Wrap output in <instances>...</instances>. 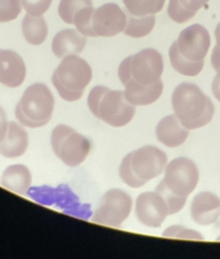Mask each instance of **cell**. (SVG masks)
<instances>
[{
    "mask_svg": "<svg viewBox=\"0 0 220 259\" xmlns=\"http://www.w3.org/2000/svg\"><path fill=\"white\" fill-rule=\"evenodd\" d=\"M174 114L189 130L199 128L209 123L214 115L211 99L195 84L180 83L171 96Z\"/></svg>",
    "mask_w": 220,
    "mask_h": 259,
    "instance_id": "cell-1",
    "label": "cell"
},
{
    "mask_svg": "<svg viewBox=\"0 0 220 259\" xmlns=\"http://www.w3.org/2000/svg\"><path fill=\"white\" fill-rule=\"evenodd\" d=\"M91 79L90 65L77 55H69L55 69L52 83L62 99L72 102L82 97Z\"/></svg>",
    "mask_w": 220,
    "mask_h": 259,
    "instance_id": "cell-2",
    "label": "cell"
},
{
    "mask_svg": "<svg viewBox=\"0 0 220 259\" xmlns=\"http://www.w3.org/2000/svg\"><path fill=\"white\" fill-rule=\"evenodd\" d=\"M55 106L54 96L44 83L28 86L15 107V116L20 124L38 128L46 125L53 114Z\"/></svg>",
    "mask_w": 220,
    "mask_h": 259,
    "instance_id": "cell-3",
    "label": "cell"
},
{
    "mask_svg": "<svg viewBox=\"0 0 220 259\" xmlns=\"http://www.w3.org/2000/svg\"><path fill=\"white\" fill-rule=\"evenodd\" d=\"M51 145L55 155L69 167L83 163L91 148L86 137L65 124H59L53 130Z\"/></svg>",
    "mask_w": 220,
    "mask_h": 259,
    "instance_id": "cell-4",
    "label": "cell"
},
{
    "mask_svg": "<svg viewBox=\"0 0 220 259\" xmlns=\"http://www.w3.org/2000/svg\"><path fill=\"white\" fill-rule=\"evenodd\" d=\"M132 205L133 201L129 193L119 188L109 189L102 195L91 221L103 226L120 227L128 219Z\"/></svg>",
    "mask_w": 220,
    "mask_h": 259,
    "instance_id": "cell-5",
    "label": "cell"
},
{
    "mask_svg": "<svg viewBox=\"0 0 220 259\" xmlns=\"http://www.w3.org/2000/svg\"><path fill=\"white\" fill-rule=\"evenodd\" d=\"M162 181L175 195L188 198L199 181L198 167L189 158H175L167 163Z\"/></svg>",
    "mask_w": 220,
    "mask_h": 259,
    "instance_id": "cell-6",
    "label": "cell"
},
{
    "mask_svg": "<svg viewBox=\"0 0 220 259\" xmlns=\"http://www.w3.org/2000/svg\"><path fill=\"white\" fill-rule=\"evenodd\" d=\"M135 112V105L127 100L124 91L107 89L100 100L96 117L112 126L121 127L133 119Z\"/></svg>",
    "mask_w": 220,
    "mask_h": 259,
    "instance_id": "cell-7",
    "label": "cell"
},
{
    "mask_svg": "<svg viewBox=\"0 0 220 259\" xmlns=\"http://www.w3.org/2000/svg\"><path fill=\"white\" fill-rule=\"evenodd\" d=\"M129 154L135 175L145 183L163 173L167 165L166 154L154 146H143Z\"/></svg>",
    "mask_w": 220,
    "mask_h": 259,
    "instance_id": "cell-8",
    "label": "cell"
},
{
    "mask_svg": "<svg viewBox=\"0 0 220 259\" xmlns=\"http://www.w3.org/2000/svg\"><path fill=\"white\" fill-rule=\"evenodd\" d=\"M130 57L131 77L142 84H153L163 73V59L155 49H143Z\"/></svg>",
    "mask_w": 220,
    "mask_h": 259,
    "instance_id": "cell-9",
    "label": "cell"
},
{
    "mask_svg": "<svg viewBox=\"0 0 220 259\" xmlns=\"http://www.w3.org/2000/svg\"><path fill=\"white\" fill-rule=\"evenodd\" d=\"M127 22L125 10L116 3H105L94 9L91 27L95 36L111 37L124 31Z\"/></svg>",
    "mask_w": 220,
    "mask_h": 259,
    "instance_id": "cell-10",
    "label": "cell"
},
{
    "mask_svg": "<svg viewBox=\"0 0 220 259\" xmlns=\"http://www.w3.org/2000/svg\"><path fill=\"white\" fill-rule=\"evenodd\" d=\"M178 52L190 61H203L210 48L208 30L201 24H192L182 29L175 40Z\"/></svg>",
    "mask_w": 220,
    "mask_h": 259,
    "instance_id": "cell-11",
    "label": "cell"
},
{
    "mask_svg": "<svg viewBox=\"0 0 220 259\" xmlns=\"http://www.w3.org/2000/svg\"><path fill=\"white\" fill-rule=\"evenodd\" d=\"M135 212L138 221L150 228H159L169 214L166 201L156 191L139 194L136 198Z\"/></svg>",
    "mask_w": 220,
    "mask_h": 259,
    "instance_id": "cell-12",
    "label": "cell"
},
{
    "mask_svg": "<svg viewBox=\"0 0 220 259\" xmlns=\"http://www.w3.org/2000/svg\"><path fill=\"white\" fill-rule=\"evenodd\" d=\"M26 76L23 59L12 50L0 49V83L9 88L19 87Z\"/></svg>",
    "mask_w": 220,
    "mask_h": 259,
    "instance_id": "cell-13",
    "label": "cell"
},
{
    "mask_svg": "<svg viewBox=\"0 0 220 259\" xmlns=\"http://www.w3.org/2000/svg\"><path fill=\"white\" fill-rule=\"evenodd\" d=\"M191 214L194 222L201 226L216 223L220 217V198L209 191L198 193L193 198Z\"/></svg>",
    "mask_w": 220,
    "mask_h": 259,
    "instance_id": "cell-14",
    "label": "cell"
},
{
    "mask_svg": "<svg viewBox=\"0 0 220 259\" xmlns=\"http://www.w3.org/2000/svg\"><path fill=\"white\" fill-rule=\"evenodd\" d=\"M124 86V93L127 100L135 106L152 104L159 99L163 91V83L161 80L153 84H142L131 77Z\"/></svg>",
    "mask_w": 220,
    "mask_h": 259,
    "instance_id": "cell-15",
    "label": "cell"
},
{
    "mask_svg": "<svg viewBox=\"0 0 220 259\" xmlns=\"http://www.w3.org/2000/svg\"><path fill=\"white\" fill-rule=\"evenodd\" d=\"M157 140L166 147L175 148L182 145L189 137L187 128L175 114L163 117L155 130Z\"/></svg>",
    "mask_w": 220,
    "mask_h": 259,
    "instance_id": "cell-16",
    "label": "cell"
},
{
    "mask_svg": "<svg viewBox=\"0 0 220 259\" xmlns=\"http://www.w3.org/2000/svg\"><path fill=\"white\" fill-rule=\"evenodd\" d=\"M86 40V36L77 29L66 28L55 34L52 51L58 59H63L69 55H78L84 50Z\"/></svg>",
    "mask_w": 220,
    "mask_h": 259,
    "instance_id": "cell-17",
    "label": "cell"
},
{
    "mask_svg": "<svg viewBox=\"0 0 220 259\" xmlns=\"http://www.w3.org/2000/svg\"><path fill=\"white\" fill-rule=\"evenodd\" d=\"M27 147L26 131L15 121H9L6 136L0 142V154L5 158L21 157L26 152Z\"/></svg>",
    "mask_w": 220,
    "mask_h": 259,
    "instance_id": "cell-18",
    "label": "cell"
},
{
    "mask_svg": "<svg viewBox=\"0 0 220 259\" xmlns=\"http://www.w3.org/2000/svg\"><path fill=\"white\" fill-rule=\"evenodd\" d=\"M31 173L29 169L22 164L8 166L1 177V184L6 189L25 195L31 186Z\"/></svg>",
    "mask_w": 220,
    "mask_h": 259,
    "instance_id": "cell-19",
    "label": "cell"
},
{
    "mask_svg": "<svg viewBox=\"0 0 220 259\" xmlns=\"http://www.w3.org/2000/svg\"><path fill=\"white\" fill-rule=\"evenodd\" d=\"M209 0H169L167 13L176 23H185L192 19Z\"/></svg>",
    "mask_w": 220,
    "mask_h": 259,
    "instance_id": "cell-20",
    "label": "cell"
},
{
    "mask_svg": "<svg viewBox=\"0 0 220 259\" xmlns=\"http://www.w3.org/2000/svg\"><path fill=\"white\" fill-rule=\"evenodd\" d=\"M22 34L24 39L33 46L42 45L48 36V24L42 16H33L26 14L21 22Z\"/></svg>",
    "mask_w": 220,
    "mask_h": 259,
    "instance_id": "cell-21",
    "label": "cell"
},
{
    "mask_svg": "<svg viewBox=\"0 0 220 259\" xmlns=\"http://www.w3.org/2000/svg\"><path fill=\"white\" fill-rule=\"evenodd\" d=\"M169 60L173 69L185 76H197L204 67L203 61H190L185 58L177 50L175 41L169 48Z\"/></svg>",
    "mask_w": 220,
    "mask_h": 259,
    "instance_id": "cell-22",
    "label": "cell"
},
{
    "mask_svg": "<svg viewBox=\"0 0 220 259\" xmlns=\"http://www.w3.org/2000/svg\"><path fill=\"white\" fill-rule=\"evenodd\" d=\"M127 22L124 29V33L128 36L139 38L149 34L155 25L154 14L146 16H133L127 13Z\"/></svg>",
    "mask_w": 220,
    "mask_h": 259,
    "instance_id": "cell-23",
    "label": "cell"
},
{
    "mask_svg": "<svg viewBox=\"0 0 220 259\" xmlns=\"http://www.w3.org/2000/svg\"><path fill=\"white\" fill-rule=\"evenodd\" d=\"M125 12L133 16H146L161 11L165 0H123Z\"/></svg>",
    "mask_w": 220,
    "mask_h": 259,
    "instance_id": "cell-24",
    "label": "cell"
},
{
    "mask_svg": "<svg viewBox=\"0 0 220 259\" xmlns=\"http://www.w3.org/2000/svg\"><path fill=\"white\" fill-rule=\"evenodd\" d=\"M91 5L92 0H61L58 7V13L64 22L73 24L75 15L84 7Z\"/></svg>",
    "mask_w": 220,
    "mask_h": 259,
    "instance_id": "cell-25",
    "label": "cell"
},
{
    "mask_svg": "<svg viewBox=\"0 0 220 259\" xmlns=\"http://www.w3.org/2000/svg\"><path fill=\"white\" fill-rule=\"evenodd\" d=\"M155 191L157 193H159L164 198V200L166 201L167 206H168V213L169 214H174V213L180 211L181 208L184 207L186 201H187V198L177 196L173 192H171L166 187V185L164 184V182L162 180L157 185Z\"/></svg>",
    "mask_w": 220,
    "mask_h": 259,
    "instance_id": "cell-26",
    "label": "cell"
},
{
    "mask_svg": "<svg viewBox=\"0 0 220 259\" xmlns=\"http://www.w3.org/2000/svg\"><path fill=\"white\" fill-rule=\"evenodd\" d=\"M119 173H120V177H121L122 181L132 188H140L144 184H146L144 181L140 180L135 175V173L131 167L130 154L126 155L124 157V159L122 160L120 168H119Z\"/></svg>",
    "mask_w": 220,
    "mask_h": 259,
    "instance_id": "cell-27",
    "label": "cell"
},
{
    "mask_svg": "<svg viewBox=\"0 0 220 259\" xmlns=\"http://www.w3.org/2000/svg\"><path fill=\"white\" fill-rule=\"evenodd\" d=\"M21 9V0H0V23L14 20Z\"/></svg>",
    "mask_w": 220,
    "mask_h": 259,
    "instance_id": "cell-28",
    "label": "cell"
},
{
    "mask_svg": "<svg viewBox=\"0 0 220 259\" xmlns=\"http://www.w3.org/2000/svg\"><path fill=\"white\" fill-rule=\"evenodd\" d=\"M53 0H21L25 11L33 16H42L48 11Z\"/></svg>",
    "mask_w": 220,
    "mask_h": 259,
    "instance_id": "cell-29",
    "label": "cell"
},
{
    "mask_svg": "<svg viewBox=\"0 0 220 259\" xmlns=\"http://www.w3.org/2000/svg\"><path fill=\"white\" fill-rule=\"evenodd\" d=\"M108 88L105 87V86H102V85H97V86H94L89 94H88V97H87V105H88V108L89 110L91 111V113L96 117L97 116V112H98V106H99V103H100V100L103 96V94L105 93V91L107 90Z\"/></svg>",
    "mask_w": 220,
    "mask_h": 259,
    "instance_id": "cell-30",
    "label": "cell"
},
{
    "mask_svg": "<svg viewBox=\"0 0 220 259\" xmlns=\"http://www.w3.org/2000/svg\"><path fill=\"white\" fill-rule=\"evenodd\" d=\"M162 235L164 237H172V238H185V239H197V240L203 239L198 232L187 230L182 226L169 227L163 232Z\"/></svg>",
    "mask_w": 220,
    "mask_h": 259,
    "instance_id": "cell-31",
    "label": "cell"
},
{
    "mask_svg": "<svg viewBox=\"0 0 220 259\" xmlns=\"http://www.w3.org/2000/svg\"><path fill=\"white\" fill-rule=\"evenodd\" d=\"M119 78L123 85H125L128 80L131 78V71H130V57H127L122 61L119 67Z\"/></svg>",
    "mask_w": 220,
    "mask_h": 259,
    "instance_id": "cell-32",
    "label": "cell"
},
{
    "mask_svg": "<svg viewBox=\"0 0 220 259\" xmlns=\"http://www.w3.org/2000/svg\"><path fill=\"white\" fill-rule=\"evenodd\" d=\"M8 128V120L4 109L0 106V142L5 138Z\"/></svg>",
    "mask_w": 220,
    "mask_h": 259,
    "instance_id": "cell-33",
    "label": "cell"
},
{
    "mask_svg": "<svg viewBox=\"0 0 220 259\" xmlns=\"http://www.w3.org/2000/svg\"><path fill=\"white\" fill-rule=\"evenodd\" d=\"M211 64L216 72L220 71V47L218 45L213 48L211 55Z\"/></svg>",
    "mask_w": 220,
    "mask_h": 259,
    "instance_id": "cell-34",
    "label": "cell"
},
{
    "mask_svg": "<svg viewBox=\"0 0 220 259\" xmlns=\"http://www.w3.org/2000/svg\"><path fill=\"white\" fill-rule=\"evenodd\" d=\"M211 89H212V93H213L214 97L218 101H220V71L217 72V75L215 76V78L212 82Z\"/></svg>",
    "mask_w": 220,
    "mask_h": 259,
    "instance_id": "cell-35",
    "label": "cell"
},
{
    "mask_svg": "<svg viewBox=\"0 0 220 259\" xmlns=\"http://www.w3.org/2000/svg\"><path fill=\"white\" fill-rule=\"evenodd\" d=\"M215 38H216V45L220 47V22L217 24L215 28Z\"/></svg>",
    "mask_w": 220,
    "mask_h": 259,
    "instance_id": "cell-36",
    "label": "cell"
}]
</instances>
